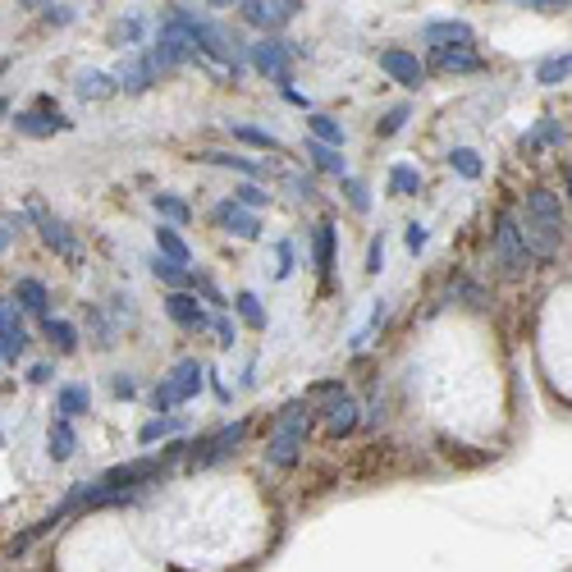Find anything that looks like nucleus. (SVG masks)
I'll return each instance as SVG.
<instances>
[{
    "label": "nucleus",
    "instance_id": "obj_1",
    "mask_svg": "<svg viewBox=\"0 0 572 572\" xmlns=\"http://www.w3.org/2000/svg\"><path fill=\"white\" fill-rule=\"evenodd\" d=\"M518 234H522V248H527V257H545V261H550L554 252L563 248V206H559V197L545 193V188L527 193V202H522V220H518Z\"/></svg>",
    "mask_w": 572,
    "mask_h": 572
},
{
    "label": "nucleus",
    "instance_id": "obj_2",
    "mask_svg": "<svg viewBox=\"0 0 572 572\" xmlns=\"http://www.w3.org/2000/svg\"><path fill=\"white\" fill-rule=\"evenodd\" d=\"M307 444V408L303 403H289V408L280 412V421H275V435H270L266 444V458L275 467H293L298 463V454H303Z\"/></svg>",
    "mask_w": 572,
    "mask_h": 572
},
{
    "label": "nucleus",
    "instance_id": "obj_3",
    "mask_svg": "<svg viewBox=\"0 0 572 572\" xmlns=\"http://www.w3.org/2000/svg\"><path fill=\"white\" fill-rule=\"evenodd\" d=\"M170 454H152V458H138V463H124V467H110L101 481H92V486L101 490L106 499H124V486H142V481H161L165 472H170Z\"/></svg>",
    "mask_w": 572,
    "mask_h": 572
},
{
    "label": "nucleus",
    "instance_id": "obj_4",
    "mask_svg": "<svg viewBox=\"0 0 572 572\" xmlns=\"http://www.w3.org/2000/svg\"><path fill=\"white\" fill-rule=\"evenodd\" d=\"M197 394H202V362H197V357H184V362H174V371L156 385L152 408L170 412V408H179V403L197 399Z\"/></svg>",
    "mask_w": 572,
    "mask_h": 572
},
{
    "label": "nucleus",
    "instance_id": "obj_5",
    "mask_svg": "<svg viewBox=\"0 0 572 572\" xmlns=\"http://www.w3.org/2000/svg\"><path fill=\"white\" fill-rule=\"evenodd\" d=\"M495 257H499V270H504L508 280H518V275H527V248H522V234H518V216L513 211H504L495 225Z\"/></svg>",
    "mask_w": 572,
    "mask_h": 572
},
{
    "label": "nucleus",
    "instance_id": "obj_6",
    "mask_svg": "<svg viewBox=\"0 0 572 572\" xmlns=\"http://www.w3.org/2000/svg\"><path fill=\"white\" fill-rule=\"evenodd\" d=\"M188 55H197V46H193V37H188V28L179 19H165V28H161V37H156V51L147 55L156 65V74L161 69H174V65H184Z\"/></svg>",
    "mask_w": 572,
    "mask_h": 572
},
{
    "label": "nucleus",
    "instance_id": "obj_7",
    "mask_svg": "<svg viewBox=\"0 0 572 572\" xmlns=\"http://www.w3.org/2000/svg\"><path fill=\"white\" fill-rule=\"evenodd\" d=\"M243 435H248V421H234L225 431L206 435V440L193 449V467H211V463H220V458H229L238 444H243Z\"/></svg>",
    "mask_w": 572,
    "mask_h": 572
},
{
    "label": "nucleus",
    "instance_id": "obj_8",
    "mask_svg": "<svg viewBox=\"0 0 572 572\" xmlns=\"http://www.w3.org/2000/svg\"><path fill=\"white\" fill-rule=\"evenodd\" d=\"M289 42H280V37H266V42L252 46V65L261 69L266 78H275V83H289Z\"/></svg>",
    "mask_w": 572,
    "mask_h": 572
},
{
    "label": "nucleus",
    "instance_id": "obj_9",
    "mask_svg": "<svg viewBox=\"0 0 572 572\" xmlns=\"http://www.w3.org/2000/svg\"><path fill=\"white\" fill-rule=\"evenodd\" d=\"M28 216L37 220V229H42V238H46V243H51L55 252H60V257H78V238L65 229V220H60V216H51V211H46V206H37V202H28Z\"/></svg>",
    "mask_w": 572,
    "mask_h": 572
},
{
    "label": "nucleus",
    "instance_id": "obj_10",
    "mask_svg": "<svg viewBox=\"0 0 572 572\" xmlns=\"http://www.w3.org/2000/svg\"><path fill=\"white\" fill-rule=\"evenodd\" d=\"M380 69H385L394 83H403V87H421V83H426V65H421L412 51H403V46L380 51Z\"/></svg>",
    "mask_w": 572,
    "mask_h": 572
},
{
    "label": "nucleus",
    "instance_id": "obj_11",
    "mask_svg": "<svg viewBox=\"0 0 572 572\" xmlns=\"http://www.w3.org/2000/svg\"><path fill=\"white\" fill-rule=\"evenodd\" d=\"M238 10H243V19H248V23H257V28H270V33H275V28H284L293 14L303 10V5H298V0H275V5H266V0H248V5H238Z\"/></svg>",
    "mask_w": 572,
    "mask_h": 572
},
{
    "label": "nucleus",
    "instance_id": "obj_12",
    "mask_svg": "<svg viewBox=\"0 0 572 572\" xmlns=\"http://www.w3.org/2000/svg\"><path fill=\"white\" fill-rule=\"evenodd\" d=\"M14 124H19L28 138H51L55 129H69V119L55 115L51 101H42V110H23V115H14Z\"/></svg>",
    "mask_w": 572,
    "mask_h": 572
},
{
    "label": "nucleus",
    "instance_id": "obj_13",
    "mask_svg": "<svg viewBox=\"0 0 572 572\" xmlns=\"http://www.w3.org/2000/svg\"><path fill=\"white\" fill-rule=\"evenodd\" d=\"M421 42L435 46V51H449V46H472V28L458 19H440V23H426Z\"/></svg>",
    "mask_w": 572,
    "mask_h": 572
},
{
    "label": "nucleus",
    "instance_id": "obj_14",
    "mask_svg": "<svg viewBox=\"0 0 572 572\" xmlns=\"http://www.w3.org/2000/svg\"><path fill=\"white\" fill-rule=\"evenodd\" d=\"M165 312H170L174 325H184V330H206V325H211V316L202 312V303H197L193 293H170V298H165Z\"/></svg>",
    "mask_w": 572,
    "mask_h": 572
},
{
    "label": "nucleus",
    "instance_id": "obj_15",
    "mask_svg": "<svg viewBox=\"0 0 572 572\" xmlns=\"http://www.w3.org/2000/svg\"><path fill=\"white\" fill-rule=\"evenodd\" d=\"M156 83V65L147 60V55H133V60H124L115 74V87H124V92H147V87Z\"/></svg>",
    "mask_w": 572,
    "mask_h": 572
},
{
    "label": "nucleus",
    "instance_id": "obj_16",
    "mask_svg": "<svg viewBox=\"0 0 572 572\" xmlns=\"http://www.w3.org/2000/svg\"><path fill=\"white\" fill-rule=\"evenodd\" d=\"M216 225H225L229 234H238V238H261V220L252 216V211H243L238 202H220L216 206Z\"/></svg>",
    "mask_w": 572,
    "mask_h": 572
},
{
    "label": "nucleus",
    "instance_id": "obj_17",
    "mask_svg": "<svg viewBox=\"0 0 572 572\" xmlns=\"http://www.w3.org/2000/svg\"><path fill=\"white\" fill-rule=\"evenodd\" d=\"M431 65L440 69V74H476V69H481V55L467 51V46H454V51H435Z\"/></svg>",
    "mask_w": 572,
    "mask_h": 572
},
{
    "label": "nucleus",
    "instance_id": "obj_18",
    "mask_svg": "<svg viewBox=\"0 0 572 572\" xmlns=\"http://www.w3.org/2000/svg\"><path fill=\"white\" fill-rule=\"evenodd\" d=\"M312 261H316V270H321V275H330V270H335V220H321V225H316Z\"/></svg>",
    "mask_w": 572,
    "mask_h": 572
},
{
    "label": "nucleus",
    "instance_id": "obj_19",
    "mask_svg": "<svg viewBox=\"0 0 572 572\" xmlns=\"http://www.w3.org/2000/svg\"><path fill=\"white\" fill-rule=\"evenodd\" d=\"M74 92H78L83 101H106V97H115L119 87H115V78H110V74H97V69H87V74H78Z\"/></svg>",
    "mask_w": 572,
    "mask_h": 572
},
{
    "label": "nucleus",
    "instance_id": "obj_20",
    "mask_svg": "<svg viewBox=\"0 0 572 572\" xmlns=\"http://www.w3.org/2000/svg\"><path fill=\"white\" fill-rule=\"evenodd\" d=\"M357 421H362V417H357V403L344 394V399L330 403V412H325V431H330V435H348V431H357Z\"/></svg>",
    "mask_w": 572,
    "mask_h": 572
},
{
    "label": "nucleus",
    "instance_id": "obj_21",
    "mask_svg": "<svg viewBox=\"0 0 572 572\" xmlns=\"http://www.w3.org/2000/svg\"><path fill=\"white\" fill-rule=\"evenodd\" d=\"M156 248H161V252H156V257L174 261V266H188V261H193V252H188V243H184V238H179V234H174L170 225H161V229H156Z\"/></svg>",
    "mask_w": 572,
    "mask_h": 572
},
{
    "label": "nucleus",
    "instance_id": "obj_22",
    "mask_svg": "<svg viewBox=\"0 0 572 572\" xmlns=\"http://www.w3.org/2000/svg\"><path fill=\"white\" fill-rule=\"evenodd\" d=\"M46 444H51V458H55V463H69V458H74V449H78L74 426H69V421H55L51 435H46Z\"/></svg>",
    "mask_w": 572,
    "mask_h": 572
},
{
    "label": "nucleus",
    "instance_id": "obj_23",
    "mask_svg": "<svg viewBox=\"0 0 572 572\" xmlns=\"http://www.w3.org/2000/svg\"><path fill=\"white\" fill-rule=\"evenodd\" d=\"M14 303H19L23 312H46L51 293H46L42 280H19V284H14Z\"/></svg>",
    "mask_w": 572,
    "mask_h": 572
},
{
    "label": "nucleus",
    "instance_id": "obj_24",
    "mask_svg": "<svg viewBox=\"0 0 572 572\" xmlns=\"http://www.w3.org/2000/svg\"><path fill=\"white\" fill-rule=\"evenodd\" d=\"M184 431V417H174V412H161V417H152L147 426L138 431V440L142 444H156V440H165V435H179Z\"/></svg>",
    "mask_w": 572,
    "mask_h": 572
},
{
    "label": "nucleus",
    "instance_id": "obj_25",
    "mask_svg": "<svg viewBox=\"0 0 572 572\" xmlns=\"http://www.w3.org/2000/svg\"><path fill=\"white\" fill-rule=\"evenodd\" d=\"M307 156H312V165H316V170H325V174H339V179H348V165H344V156H339V147H325V142H312V147H307Z\"/></svg>",
    "mask_w": 572,
    "mask_h": 572
},
{
    "label": "nucleus",
    "instance_id": "obj_26",
    "mask_svg": "<svg viewBox=\"0 0 572 572\" xmlns=\"http://www.w3.org/2000/svg\"><path fill=\"white\" fill-rule=\"evenodd\" d=\"M152 275H156V280H165V284H174L179 293L193 289V270H188V266H174V261H165V257H152Z\"/></svg>",
    "mask_w": 572,
    "mask_h": 572
},
{
    "label": "nucleus",
    "instance_id": "obj_27",
    "mask_svg": "<svg viewBox=\"0 0 572 572\" xmlns=\"http://www.w3.org/2000/svg\"><path fill=\"white\" fill-rule=\"evenodd\" d=\"M229 133H234L238 142H252V147H261V152H284V142L275 138V133L252 129V124H229Z\"/></svg>",
    "mask_w": 572,
    "mask_h": 572
},
{
    "label": "nucleus",
    "instance_id": "obj_28",
    "mask_svg": "<svg viewBox=\"0 0 572 572\" xmlns=\"http://www.w3.org/2000/svg\"><path fill=\"white\" fill-rule=\"evenodd\" d=\"M42 335L51 339L60 353H74V348H78V330H74L69 321H51V316H46V321H42Z\"/></svg>",
    "mask_w": 572,
    "mask_h": 572
},
{
    "label": "nucleus",
    "instance_id": "obj_29",
    "mask_svg": "<svg viewBox=\"0 0 572 572\" xmlns=\"http://www.w3.org/2000/svg\"><path fill=\"white\" fill-rule=\"evenodd\" d=\"M417 188H421L417 165H394V170H389V193L394 197H412Z\"/></svg>",
    "mask_w": 572,
    "mask_h": 572
},
{
    "label": "nucleus",
    "instance_id": "obj_30",
    "mask_svg": "<svg viewBox=\"0 0 572 572\" xmlns=\"http://www.w3.org/2000/svg\"><path fill=\"white\" fill-rule=\"evenodd\" d=\"M55 403H60V412H65V421H69V417H83L87 403H92V394H87V385H65Z\"/></svg>",
    "mask_w": 572,
    "mask_h": 572
},
{
    "label": "nucleus",
    "instance_id": "obj_31",
    "mask_svg": "<svg viewBox=\"0 0 572 572\" xmlns=\"http://www.w3.org/2000/svg\"><path fill=\"white\" fill-rule=\"evenodd\" d=\"M156 211H161L165 220H174V225H188V220H193L188 202L184 197H174V193H156Z\"/></svg>",
    "mask_w": 572,
    "mask_h": 572
},
{
    "label": "nucleus",
    "instance_id": "obj_32",
    "mask_svg": "<svg viewBox=\"0 0 572 572\" xmlns=\"http://www.w3.org/2000/svg\"><path fill=\"white\" fill-rule=\"evenodd\" d=\"M234 307H238V316H243L252 330H266V312H261V298H257V293L243 289V293L234 298Z\"/></svg>",
    "mask_w": 572,
    "mask_h": 572
},
{
    "label": "nucleus",
    "instance_id": "obj_33",
    "mask_svg": "<svg viewBox=\"0 0 572 572\" xmlns=\"http://www.w3.org/2000/svg\"><path fill=\"white\" fill-rule=\"evenodd\" d=\"M568 74H572V60H568V51H563V55H554V60H545L536 78H540V83H545V87H559Z\"/></svg>",
    "mask_w": 572,
    "mask_h": 572
},
{
    "label": "nucleus",
    "instance_id": "obj_34",
    "mask_svg": "<svg viewBox=\"0 0 572 572\" xmlns=\"http://www.w3.org/2000/svg\"><path fill=\"white\" fill-rule=\"evenodd\" d=\"M449 165H454L463 179H481V156H476L472 147H454V152H449Z\"/></svg>",
    "mask_w": 572,
    "mask_h": 572
},
{
    "label": "nucleus",
    "instance_id": "obj_35",
    "mask_svg": "<svg viewBox=\"0 0 572 572\" xmlns=\"http://www.w3.org/2000/svg\"><path fill=\"white\" fill-rule=\"evenodd\" d=\"M344 399V380H325V385H312L307 389L303 408H316V403H339Z\"/></svg>",
    "mask_w": 572,
    "mask_h": 572
},
{
    "label": "nucleus",
    "instance_id": "obj_36",
    "mask_svg": "<svg viewBox=\"0 0 572 572\" xmlns=\"http://www.w3.org/2000/svg\"><path fill=\"white\" fill-rule=\"evenodd\" d=\"M307 124H312L316 142H325V147H339V142H344V129H339V124H335L330 115H312Z\"/></svg>",
    "mask_w": 572,
    "mask_h": 572
},
{
    "label": "nucleus",
    "instance_id": "obj_37",
    "mask_svg": "<svg viewBox=\"0 0 572 572\" xmlns=\"http://www.w3.org/2000/svg\"><path fill=\"white\" fill-rule=\"evenodd\" d=\"M197 161L220 165V170H238V174H257V165H252V161H243V156H229V152H202Z\"/></svg>",
    "mask_w": 572,
    "mask_h": 572
},
{
    "label": "nucleus",
    "instance_id": "obj_38",
    "mask_svg": "<svg viewBox=\"0 0 572 572\" xmlns=\"http://www.w3.org/2000/svg\"><path fill=\"white\" fill-rule=\"evenodd\" d=\"M403 124H408V106H394V110H389V115L376 124V133H380V138H394Z\"/></svg>",
    "mask_w": 572,
    "mask_h": 572
},
{
    "label": "nucleus",
    "instance_id": "obj_39",
    "mask_svg": "<svg viewBox=\"0 0 572 572\" xmlns=\"http://www.w3.org/2000/svg\"><path fill=\"white\" fill-rule=\"evenodd\" d=\"M234 202L243 206V211H252V206H266V202H270V193H266V188H257V184H243V188H238Z\"/></svg>",
    "mask_w": 572,
    "mask_h": 572
},
{
    "label": "nucleus",
    "instance_id": "obj_40",
    "mask_svg": "<svg viewBox=\"0 0 572 572\" xmlns=\"http://www.w3.org/2000/svg\"><path fill=\"white\" fill-rule=\"evenodd\" d=\"M344 193H348V202H353V211H371L367 184H357V179H344Z\"/></svg>",
    "mask_w": 572,
    "mask_h": 572
},
{
    "label": "nucleus",
    "instance_id": "obj_41",
    "mask_svg": "<svg viewBox=\"0 0 572 572\" xmlns=\"http://www.w3.org/2000/svg\"><path fill=\"white\" fill-rule=\"evenodd\" d=\"M380 266H385V243H380V238H371V252H367V270H371V275H376Z\"/></svg>",
    "mask_w": 572,
    "mask_h": 572
},
{
    "label": "nucleus",
    "instance_id": "obj_42",
    "mask_svg": "<svg viewBox=\"0 0 572 572\" xmlns=\"http://www.w3.org/2000/svg\"><path fill=\"white\" fill-rule=\"evenodd\" d=\"M408 248H412V252L426 248V225H408Z\"/></svg>",
    "mask_w": 572,
    "mask_h": 572
},
{
    "label": "nucleus",
    "instance_id": "obj_43",
    "mask_svg": "<svg viewBox=\"0 0 572 572\" xmlns=\"http://www.w3.org/2000/svg\"><path fill=\"white\" fill-rule=\"evenodd\" d=\"M289 188H293V193H298V197H312V193H316V188H312V179H303V174H289Z\"/></svg>",
    "mask_w": 572,
    "mask_h": 572
},
{
    "label": "nucleus",
    "instance_id": "obj_44",
    "mask_svg": "<svg viewBox=\"0 0 572 572\" xmlns=\"http://www.w3.org/2000/svg\"><path fill=\"white\" fill-rule=\"evenodd\" d=\"M289 270H293V248H289V243H280V270H275V275L289 280Z\"/></svg>",
    "mask_w": 572,
    "mask_h": 572
},
{
    "label": "nucleus",
    "instance_id": "obj_45",
    "mask_svg": "<svg viewBox=\"0 0 572 572\" xmlns=\"http://www.w3.org/2000/svg\"><path fill=\"white\" fill-rule=\"evenodd\" d=\"M110 389H115L119 399H133V394H138V385H133L129 376H115V385H110Z\"/></svg>",
    "mask_w": 572,
    "mask_h": 572
},
{
    "label": "nucleus",
    "instance_id": "obj_46",
    "mask_svg": "<svg viewBox=\"0 0 572 572\" xmlns=\"http://www.w3.org/2000/svg\"><path fill=\"white\" fill-rule=\"evenodd\" d=\"M211 325H216V335H220V344H225V348H229V344H234V325H229V321H225V316H220V321H211Z\"/></svg>",
    "mask_w": 572,
    "mask_h": 572
},
{
    "label": "nucleus",
    "instance_id": "obj_47",
    "mask_svg": "<svg viewBox=\"0 0 572 572\" xmlns=\"http://www.w3.org/2000/svg\"><path fill=\"white\" fill-rule=\"evenodd\" d=\"M10 243H14V225H10V220H5V216H0V252L10 248Z\"/></svg>",
    "mask_w": 572,
    "mask_h": 572
},
{
    "label": "nucleus",
    "instance_id": "obj_48",
    "mask_svg": "<svg viewBox=\"0 0 572 572\" xmlns=\"http://www.w3.org/2000/svg\"><path fill=\"white\" fill-rule=\"evenodd\" d=\"M51 376H55L51 367H33V376H28V380H33V385H46V380H51Z\"/></svg>",
    "mask_w": 572,
    "mask_h": 572
},
{
    "label": "nucleus",
    "instance_id": "obj_49",
    "mask_svg": "<svg viewBox=\"0 0 572 572\" xmlns=\"http://www.w3.org/2000/svg\"><path fill=\"white\" fill-rule=\"evenodd\" d=\"M5 115H10V101H0V119H5Z\"/></svg>",
    "mask_w": 572,
    "mask_h": 572
},
{
    "label": "nucleus",
    "instance_id": "obj_50",
    "mask_svg": "<svg viewBox=\"0 0 572 572\" xmlns=\"http://www.w3.org/2000/svg\"><path fill=\"white\" fill-rule=\"evenodd\" d=\"M5 69H10V60H5V55H0V78H5Z\"/></svg>",
    "mask_w": 572,
    "mask_h": 572
}]
</instances>
